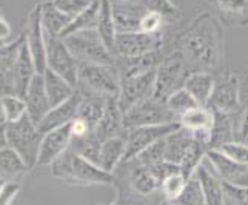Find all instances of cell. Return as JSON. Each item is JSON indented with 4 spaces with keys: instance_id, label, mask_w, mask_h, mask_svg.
Masks as SVG:
<instances>
[{
    "instance_id": "46",
    "label": "cell",
    "mask_w": 248,
    "mask_h": 205,
    "mask_svg": "<svg viewBox=\"0 0 248 205\" xmlns=\"http://www.w3.org/2000/svg\"><path fill=\"white\" fill-rule=\"evenodd\" d=\"M165 19L157 13H151L147 11L145 16L140 20V27L139 31L140 32H147V34H162V28L165 25Z\"/></svg>"
},
{
    "instance_id": "14",
    "label": "cell",
    "mask_w": 248,
    "mask_h": 205,
    "mask_svg": "<svg viewBox=\"0 0 248 205\" xmlns=\"http://www.w3.org/2000/svg\"><path fill=\"white\" fill-rule=\"evenodd\" d=\"M71 142H73L71 124L44 134V139H42L40 150H39L37 167H51L63 153H66L71 148Z\"/></svg>"
},
{
    "instance_id": "17",
    "label": "cell",
    "mask_w": 248,
    "mask_h": 205,
    "mask_svg": "<svg viewBox=\"0 0 248 205\" xmlns=\"http://www.w3.org/2000/svg\"><path fill=\"white\" fill-rule=\"evenodd\" d=\"M25 104H27V114L31 121L39 125L42 119L46 116L51 110V104L45 90V80L44 74H36L31 80L30 87L27 90V95L23 96Z\"/></svg>"
},
{
    "instance_id": "40",
    "label": "cell",
    "mask_w": 248,
    "mask_h": 205,
    "mask_svg": "<svg viewBox=\"0 0 248 205\" xmlns=\"http://www.w3.org/2000/svg\"><path fill=\"white\" fill-rule=\"evenodd\" d=\"M0 104H2L6 124L19 121L27 114V104H25V99L20 96H6L0 99Z\"/></svg>"
},
{
    "instance_id": "59",
    "label": "cell",
    "mask_w": 248,
    "mask_h": 205,
    "mask_svg": "<svg viewBox=\"0 0 248 205\" xmlns=\"http://www.w3.org/2000/svg\"><path fill=\"white\" fill-rule=\"evenodd\" d=\"M0 14H2V10H0Z\"/></svg>"
},
{
    "instance_id": "10",
    "label": "cell",
    "mask_w": 248,
    "mask_h": 205,
    "mask_svg": "<svg viewBox=\"0 0 248 205\" xmlns=\"http://www.w3.org/2000/svg\"><path fill=\"white\" fill-rule=\"evenodd\" d=\"M181 128L179 122L165 124V125H153V126H139L133 130H126L124 133L125 136V158L122 162H128L134 158H138L143 150H147L150 145L155 142L167 138L168 134L177 131Z\"/></svg>"
},
{
    "instance_id": "5",
    "label": "cell",
    "mask_w": 248,
    "mask_h": 205,
    "mask_svg": "<svg viewBox=\"0 0 248 205\" xmlns=\"http://www.w3.org/2000/svg\"><path fill=\"white\" fill-rule=\"evenodd\" d=\"M63 40L79 65H116L114 54L108 49L97 30L74 32L71 36H66Z\"/></svg>"
},
{
    "instance_id": "11",
    "label": "cell",
    "mask_w": 248,
    "mask_h": 205,
    "mask_svg": "<svg viewBox=\"0 0 248 205\" xmlns=\"http://www.w3.org/2000/svg\"><path fill=\"white\" fill-rule=\"evenodd\" d=\"M162 34L147 32H117L114 44V57L117 59H134L156 49H162Z\"/></svg>"
},
{
    "instance_id": "35",
    "label": "cell",
    "mask_w": 248,
    "mask_h": 205,
    "mask_svg": "<svg viewBox=\"0 0 248 205\" xmlns=\"http://www.w3.org/2000/svg\"><path fill=\"white\" fill-rule=\"evenodd\" d=\"M100 145H102V142L99 141L96 133L93 131L88 136H85V138L73 139L71 150L78 153L79 156L93 162V164L99 165V162H100Z\"/></svg>"
},
{
    "instance_id": "28",
    "label": "cell",
    "mask_w": 248,
    "mask_h": 205,
    "mask_svg": "<svg viewBox=\"0 0 248 205\" xmlns=\"http://www.w3.org/2000/svg\"><path fill=\"white\" fill-rule=\"evenodd\" d=\"M44 80H45V90L51 108L63 104L65 100L74 96L76 91H78L71 83H68L63 78H61L54 71H51L49 68H46V71L44 73Z\"/></svg>"
},
{
    "instance_id": "12",
    "label": "cell",
    "mask_w": 248,
    "mask_h": 205,
    "mask_svg": "<svg viewBox=\"0 0 248 205\" xmlns=\"http://www.w3.org/2000/svg\"><path fill=\"white\" fill-rule=\"evenodd\" d=\"M155 82L156 70L150 73H143L131 78L121 79V91H119V105L124 113H126L131 107L138 105L139 102L151 99L155 95Z\"/></svg>"
},
{
    "instance_id": "29",
    "label": "cell",
    "mask_w": 248,
    "mask_h": 205,
    "mask_svg": "<svg viewBox=\"0 0 248 205\" xmlns=\"http://www.w3.org/2000/svg\"><path fill=\"white\" fill-rule=\"evenodd\" d=\"M71 20V17L59 11L51 3V0L42 3V27H44L45 37H61Z\"/></svg>"
},
{
    "instance_id": "39",
    "label": "cell",
    "mask_w": 248,
    "mask_h": 205,
    "mask_svg": "<svg viewBox=\"0 0 248 205\" xmlns=\"http://www.w3.org/2000/svg\"><path fill=\"white\" fill-rule=\"evenodd\" d=\"M186 182H188V179H185V176L181 172L173 173L168 177H165L160 184V193L164 201H170V202L174 201L177 196L184 191Z\"/></svg>"
},
{
    "instance_id": "13",
    "label": "cell",
    "mask_w": 248,
    "mask_h": 205,
    "mask_svg": "<svg viewBox=\"0 0 248 205\" xmlns=\"http://www.w3.org/2000/svg\"><path fill=\"white\" fill-rule=\"evenodd\" d=\"M23 34L37 74H44L46 71V39L42 27V3L36 5L30 11Z\"/></svg>"
},
{
    "instance_id": "20",
    "label": "cell",
    "mask_w": 248,
    "mask_h": 205,
    "mask_svg": "<svg viewBox=\"0 0 248 205\" xmlns=\"http://www.w3.org/2000/svg\"><path fill=\"white\" fill-rule=\"evenodd\" d=\"M164 57H165L164 51L156 49V51H151V53H147L134 59H117L116 66L119 70V74H121V79L131 78V76H138V74L157 70V66L164 61Z\"/></svg>"
},
{
    "instance_id": "25",
    "label": "cell",
    "mask_w": 248,
    "mask_h": 205,
    "mask_svg": "<svg viewBox=\"0 0 248 205\" xmlns=\"http://www.w3.org/2000/svg\"><path fill=\"white\" fill-rule=\"evenodd\" d=\"M193 142V134L184 130L182 126L177 131L168 134L165 138V160L181 167V162L184 160L186 151L190 150Z\"/></svg>"
},
{
    "instance_id": "52",
    "label": "cell",
    "mask_w": 248,
    "mask_h": 205,
    "mask_svg": "<svg viewBox=\"0 0 248 205\" xmlns=\"http://www.w3.org/2000/svg\"><path fill=\"white\" fill-rule=\"evenodd\" d=\"M8 148V134H6V124L0 125V150Z\"/></svg>"
},
{
    "instance_id": "32",
    "label": "cell",
    "mask_w": 248,
    "mask_h": 205,
    "mask_svg": "<svg viewBox=\"0 0 248 205\" xmlns=\"http://www.w3.org/2000/svg\"><path fill=\"white\" fill-rule=\"evenodd\" d=\"M179 124L184 130L190 133L198 131H211L213 126V111L208 107H198L188 111L179 119Z\"/></svg>"
},
{
    "instance_id": "54",
    "label": "cell",
    "mask_w": 248,
    "mask_h": 205,
    "mask_svg": "<svg viewBox=\"0 0 248 205\" xmlns=\"http://www.w3.org/2000/svg\"><path fill=\"white\" fill-rule=\"evenodd\" d=\"M2 124H6V121H5V114H3V110H2V104H0V125Z\"/></svg>"
},
{
    "instance_id": "56",
    "label": "cell",
    "mask_w": 248,
    "mask_h": 205,
    "mask_svg": "<svg viewBox=\"0 0 248 205\" xmlns=\"http://www.w3.org/2000/svg\"><path fill=\"white\" fill-rule=\"evenodd\" d=\"M109 205H124V204H122V202H119V201H117V199H116V201H114V202H111V204H109Z\"/></svg>"
},
{
    "instance_id": "16",
    "label": "cell",
    "mask_w": 248,
    "mask_h": 205,
    "mask_svg": "<svg viewBox=\"0 0 248 205\" xmlns=\"http://www.w3.org/2000/svg\"><path fill=\"white\" fill-rule=\"evenodd\" d=\"M80 100H82V95L79 91H76V95L65 100L63 104L53 107L46 113V116L42 119V122L37 125L39 131L42 134H46L49 131L57 130V128H62L68 124H71L78 117V108Z\"/></svg>"
},
{
    "instance_id": "44",
    "label": "cell",
    "mask_w": 248,
    "mask_h": 205,
    "mask_svg": "<svg viewBox=\"0 0 248 205\" xmlns=\"http://www.w3.org/2000/svg\"><path fill=\"white\" fill-rule=\"evenodd\" d=\"M216 150H219L220 153H224V155L228 156L230 159L236 160L237 164L248 167V145L247 143L233 141V142L224 143L222 147H219Z\"/></svg>"
},
{
    "instance_id": "26",
    "label": "cell",
    "mask_w": 248,
    "mask_h": 205,
    "mask_svg": "<svg viewBox=\"0 0 248 205\" xmlns=\"http://www.w3.org/2000/svg\"><path fill=\"white\" fill-rule=\"evenodd\" d=\"M125 136H116V138H109L102 142L100 145V168H104L105 172L113 173L114 170L122 164L125 158Z\"/></svg>"
},
{
    "instance_id": "31",
    "label": "cell",
    "mask_w": 248,
    "mask_h": 205,
    "mask_svg": "<svg viewBox=\"0 0 248 205\" xmlns=\"http://www.w3.org/2000/svg\"><path fill=\"white\" fill-rule=\"evenodd\" d=\"M30 172L22 158L10 147L0 150V177L5 181H17L20 176Z\"/></svg>"
},
{
    "instance_id": "23",
    "label": "cell",
    "mask_w": 248,
    "mask_h": 205,
    "mask_svg": "<svg viewBox=\"0 0 248 205\" xmlns=\"http://www.w3.org/2000/svg\"><path fill=\"white\" fill-rule=\"evenodd\" d=\"M147 10L140 3H113L117 32H138Z\"/></svg>"
},
{
    "instance_id": "42",
    "label": "cell",
    "mask_w": 248,
    "mask_h": 205,
    "mask_svg": "<svg viewBox=\"0 0 248 205\" xmlns=\"http://www.w3.org/2000/svg\"><path fill=\"white\" fill-rule=\"evenodd\" d=\"M134 159L145 167H151L155 164H159L162 160H165V138L150 145L147 150H143L140 155Z\"/></svg>"
},
{
    "instance_id": "33",
    "label": "cell",
    "mask_w": 248,
    "mask_h": 205,
    "mask_svg": "<svg viewBox=\"0 0 248 205\" xmlns=\"http://www.w3.org/2000/svg\"><path fill=\"white\" fill-rule=\"evenodd\" d=\"M107 99L99 96H83L78 108V117L87 122L91 130H96V126L100 121L102 114H104Z\"/></svg>"
},
{
    "instance_id": "48",
    "label": "cell",
    "mask_w": 248,
    "mask_h": 205,
    "mask_svg": "<svg viewBox=\"0 0 248 205\" xmlns=\"http://www.w3.org/2000/svg\"><path fill=\"white\" fill-rule=\"evenodd\" d=\"M6 96H17L11 71L0 73V99H3Z\"/></svg>"
},
{
    "instance_id": "41",
    "label": "cell",
    "mask_w": 248,
    "mask_h": 205,
    "mask_svg": "<svg viewBox=\"0 0 248 205\" xmlns=\"http://www.w3.org/2000/svg\"><path fill=\"white\" fill-rule=\"evenodd\" d=\"M139 3L147 11L160 14L165 20H174L181 16V8L174 5L171 0H140Z\"/></svg>"
},
{
    "instance_id": "51",
    "label": "cell",
    "mask_w": 248,
    "mask_h": 205,
    "mask_svg": "<svg viewBox=\"0 0 248 205\" xmlns=\"http://www.w3.org/2000/svg\"><path fill=\"white\" fill-rule=\"evenodd\" d=\"M11 25L8 23V20L5 19V16L3 14H0V40H3V42H8V39L11 37Z\"/></svg>"
},
{
    "instance_id": "4",
    "label": "cell",
    "mask_w": 248,
    "mask_h": 205,
    "mask_svg": "<svg viewBox=\"0 0 248 205\" xmlns=\"http://www.w3.org/2000/svg\"><path fill=\"white\" fill-rule=\"evenodd\" d=\"M6 134L8 147L22 158L28 170L36 168L44 134L39 131L37 125L31 121L28 114H25L16 122L6 124Z\"/></svg>"
},
{
    "instance_id": "49",
    "label": "cell",
    "mask_w": 248,
    "mask_h": 205,
    "mask_svg": "<svg viewBox=\"0 0 248 205\" xmlns=\"http://www.w3.org/2000/svg\"><path fill=\"white\" fill-rule=\"evenodd\" d=\"M236 141L248 145V104L241 116V121L236 128Z\"/></svg>"
},
{
    "instance_id": "21",
    "label": "cell",
    "mask_w": 248,
    "mask_h": 205,
    "mask_svg": "<svg viewBox=\"0 0 248 205\" xmlns=\"http://www.w3.org/2000/svg\"><path fill=\"white\" fill-rule=\"evenodd\" d=\"M13 79H14V87H16V95L23 97L27 95V90L30 87L31 80L34 79V76L37 74L36 65H34L32 56L30 53V48L27 45V42L23 40V45L20 48L19 57L11 70Z\"/></svg>"
},
{
    "instance_id": "38",
    "label": "cell",
    "mask_w": 248,
    "mask_h": 205,
    "mask_svg": "<svg viewBox=\"0 0 248 205\" xmlns=\"http://www.w3.org/2000/svg\"><path fill=\"white\" fill-rule=\"evenodd\" d=\"M173 205H205L203 194L199 181L193 176L190 181L186 182L184 191L177 196L174 201H171Z\"/></svg>"
},
{
    "instance_id": "50",
    "label": "cell",
    "mask_w": 248,
    "mask_h": 205,
    "mask_svg": "<svg viewBox=\"0 0 248 205\" xmlns=\"http://www.w3.org/2000/svg\"><path fill=\"white\" fill-rule=\"evenodd\" d=\"M94 130H91V126L82 121V119L76 117L74 121L71 122V133H73V139H80V138H85V136H88L90 133H93Z\"/></svg>"
},
{
    "instance_id": "43",
    "label": "cell",
    "mask_w": 248,
    "mask_h": 205,
    "mask_svg": "<svg viewBox=\"0 0 248 205\" xmlns=\"http://www.w3.org/2000/svg\"><path fill=\"white\" fill-rule=\"evenodd\" d=\"M222 187H224L225 199L233 205H248V185L222 181Z\"/></svg>"
},
{
    "instance_id": "3",
    "label": "cell",
    "mask_w": 248,
    "mask_h": 205,
    "mask_svg": "<svg viewBox=\"0 0 248 205\" xmlns=\"http://www.w3.org/2000/svg\"><path fill=\"white\" fill-rule=\"evenodd\" d=\"M78 91L83 96L116 97L121 91V74L116 65H79Z\"/></svg>"
},
{
    "instance_id": "8",
    "label": "cell",
    "mask_w": 248,
    "mask_h": 205,
    "mask_svg": "<svg viewBox=\"0 0 248 205\" xmlns=\"http://www.w3.org/2000/svg\"><path fill=\"white\" fill-rule=\"evenodd\" d=\"M241 107V80L233 71H220L215 76L208 108L224 114H234Z\"/></svg>"
},
{
    "instance_id": "36",
    "label": "cell",
    "mask_w": 248,
    "mask_h": 205,
    "mask_svg": "<svg viewBox=\"0 0 248 205\" xmlns=\"http://www.w3.org/2000/svg\"><path fill=\"white\" fill-rule=\"evenodd\" d=\"M165 104L176 114L177 119H181V116H184L185 113H188V111L199 107L198 102L193 99V96L185 88H181L176 93H173V95L165 100Z\"/></svg>"
},
{
    "instance_id": "9",
    "label": "cell",
    "mask_w": 248,
    "mask_h": 205,
    "mask_svg": "<svg viewBox=\"0 0 248 205\" xmlns=\"http://www.w3.org/2000/svg\"><path fill=\"white\" fill-rule=\"evenodd\" d=\"M46 39V68L54 71L68 83L78 90L79 78V62L71 54L65 40L61 37H45Z\"/></svg>"
},
{
    "instance_id": "37",
    "label": "cell",
    "mask_w": 248,
    "mask_h": 205,
    "mask_svg": "<svg viewBox=\"0 0 248 205\" xmlns=\"http://www.w3.org/2000/svg\"><path fill=\"white\" fill-rule=\"evenodd\" d=\"M23 40H25V34L22 32L19 37H16L11 42H6L3 47H0V73H6L13 70L17 57H19Z\"/></svg>"
},
{
    "instance_id": "45",
    "label": "cell",
    "mask_w": 248,
    "mask_h": 205,
    "mask_svg": "<svg viewBox=\"0 0 248 205\" xmlns=\"http://www.w3.org/2000/svg\"><path fill=\"white\" fill-rule=\"evenodd\" d=\"M59 11H62L68 17H76L91 5V0H51Z\"/></svg>"
},
{
    "instance_id": "58",
    "label": "cell",
    "mask_w": 248,
    "mask_h": 205,
    "mask_svg": "<svg viewBox=\"0 0 248 205\" xmlns=\"http://www.w3.org/2000/svg\"><path fill=\"white\" fill-rule=\"evenodd\" d=\"M6 44V42H3V40H0V47H3Z\"/></svg>"
},
{
    "instance_id": "7",
    "label": "cell",
    "mask_w": 248,
    "mask_h": 205,
    "mask_svg": "<svg viewBox=\"0 0 248 205\" xmlns=\"http://www.w3.org/2000/svg\"><path fill=\"white\" fill-rule=\"evenodd\" d=\"M179 122L176 114L168 108L165 102L156 99H147L139 102L124 113V130H133L139 126H153Z\"/></svg>"
},
{
    "instance_id": "2",
    "label": "cell",
    "mask_w": 248,
    "mask_h": 205,
    "mask_svg": "<svg viewBox=\"0 0 248 205\" xmlns=\"http://www.w3.org/2000/svg\"><path fill=\"white\" fill-rule=\"evenodd\" d=\"M54 177L71 185H113L114 174L79 156L71 148L51 165Z\"/></svg>"
},
{
    "instance_id": "22",
    "label": "cell",
    "mask_w": 248,
    "mask_h": 205,
    "mask_svg": "<svg viewBox=\"0 0 248 205\" xmlns=\"http://www.w3.org/2000/svg\"><path fill=\"white\" fill-rule=\"evenodd\" d=\"M194 176L201 184L205 205H225V193L224 187H222V181L211 172L205 159L199 165V168L196 170Z\"/></svg>"
},
{
    "instance_id": "19",
    "label": "cell",
    "mask_w": 248,
    "mask_h": 205,
    "mask_svg": "<svg viewBox=\"0 0 248 205\" xmlns=\"http://www.w3.org/2000/svg\"><path fill=\"white\" fill-rule=\"evenodd\" d=\"M205 162L211 168V172L215 173L220 181L225 182H236L237 179H241L248 173V167L237 164L236 160L230 159L224 153L219 150H208Z\"/></svg>"
},
{
    "instance_id": "27",
    "label": "cell",
    "mask_w": 248,
    "mask_h": 205,
    "mask_svg": "<svg viewBox=\"0 0 248 205\" xmlns=\"http://www.w3.org/2000/svg\"><path fill=\"white\" fill-rule=\"evenodd\" d=\"M233 141H236V126H234L233 116L213 111L210 150H216L222 147L224 143L233 142Z\"/></svg>"
},
{
    "instance_id": "61",
    "label": "cell",
    "mask_w": 248,
    "mask_h": 205,
    "mask_svg": "<svg viewBox=\"0 0 248 205\" xmlns=\"http://www.w3.org/2000/svg\"><path fill=\"white\" fill-rule=\"evenodd\" d=\"M100 205H102V204H100Z\"/></svg>"
},
{
    "instance_id": "34",
    "label": "cell",
    "mask_w": 248,
    "mask_h": 205,
    "mask_svg": "<svg viewBox=\"0 0 248 205\" xmlns=\"http://www.w3.org/2000/svg\"><path fill=\"white\" fill-rule=\"evenodd\" d=\"M99 8H100V0H94V2H91V5L87 8V10H83L80 14L73 17V20L70 22V25H68V28L62 32L61 39H65L66 36H71V34L79 32V31L96 30Z\"/></svg>"
},
{
    "instance_id": "15",
    "label": "cell",
    "mask_w": 248,
    "mask_h": 205,
    "mask_svg": "<svg viewBox=\"0 0 248 205\" xmlns=\"http://www.w3.org/2000/svg\"><path fill=\"white\" fill-rule=\"evenodd\" d=\"M208 5L224 27H248V0H208Z\"/></svg>"
},
{
    "instance_id": "47",
    "label": "cell",
    "mask_w": 248,
    "mask_h": 205,
    "mask_svg": "<svg viewBox=\"0 0 248 205\" xmlns=\"http://www.w3.org/2000/svg\"><path fill=\"white\" fill-rule=\"evenodd\" d=\"M22 189V184L19 181H10L0 191V205H11Z\"/></svg>"
},
{
    "instance_id": "6",
    "label": "cell",
    "mask_w": 248,
    "mask_h": 205,
    "mask_svg": "<svg viewBox=\"0 0 248 205\" xmlns=\"http://www.w3.org/2000/svg\"><path fill=\"white\" fill-rule=\"evenodd\" d=\"M191 73V68L186 63L185 57L181 54V51L176 49L168 56H165L156 70L153 99L165 102L173 93L184 88L185 80Z\"/></svg>"
},
{
    "instance_id": "53",
    "label": "cell",
    "mask_w": 248,
    "mask_h": 205,
    "mask_svg": "<svg viewBox=\"0 0 248 205\" xmlns=\"http://www.w3.org/2000/svg\"><path fill=\"white\" fill-rule=\"evenodd\" d=\"M140 0H111V3H139Z\"/></svg>"
},
{
    "instance_id": "24",
    "label": "cell",
    "mask_w": 248,
    "mask_h": 205,
    "mask_svg": "<svg viewBox=\"0 0 248 205\" xmlns=\"http://www.w3.org/2000/svg\"><path fill=\"white\" fill-rule=\"evenodd\" d=\"M213 87H215V76L205 71H193L184 85V88L193 96L199 107H208Z\"/></svg>"
},
{
    "instance_id": "60",
    "label": "cell",
    "mask_w": 248,
    "mask_h": 205,
    "mask_svg": "<svg viewBox=\"0 0 248 205\" xmlns=\"http://www.w3.org/2000/svg\"><path fill=\"white\" fill-rule=\"evenodd\" d=\"M91 2H94V0H91Z\"/></svg>"
},
{
    "instance_id": "57",
    "label": "cell",
    "mask_w": 248,
    "mask_h": 205,
    "mask_svg": "<svg viewBox=\"0 0 248 205\" xmlns=\"http://www.w3.org/2000/svg\"><path fill=\"white\" fill-rule=\"evenodd\" d=\"M160 205H173V204H171L170 201H162V202H160Z\"/></svg>"
},
{
    "instance_id": "1",
    "label": "cell",
    "mask_w": 248,
    "mask_h": 205,
    "mask_svg": "<svg viewBox=\"0 0 248 205\" xmlns=\"http://www.w3.org/2000/svg\"><path fill=\"white\" fill-rule=\"evenodd\" d=\"M177 51L191 71H219L224 63V25L213 13H201L179 36Z\"/></svg>"
},
{
    "instance_id": "30",
    "label": "cell",
    "mask_w": 248,
    "mask_h": 205,
    "mask_svg": "<svg viewBox=\"0 0 248 205\" xmlns=\"http://www.w3.org/2000/svg\"><path fill=\"white\" fill-rule=\"evenodd\" d=\"M99 36L105 42L108 49L114 54V44H116V23H114V14H113V3L111 0H100L99 8V17H97V27H96Z\"/></svg>"
},
{
    "instance_id": "18",
    "label": "cell",
    "mask_w": 248,
    "mask_h": 205,
    "mask_svg": "<svg viewBox=\"0 0 248 205\" xmlns=\"http://www.w3.org/2000/svg\"><path fill=\"white\" fill-rule=\"evenodd\" d=\"M119 96L108 97L104 114H102L100 121L96 126V136L100 142H104L109 138H116V136H122L125 133L124 130V111L119 105Z\"/></svg>"
},
{
    "instance_id": "55",
    "label": "cell",
    "mask_w": 248,
    "mask_h": 205,
    "mask_svg": "<svg viewBox=\"0 0 248 205\" xmlns=\"http://www.w3.org/2000/svg\"><path fill=\"white\" fill-rule=\"evenodd\" d=\"M6 182H8V181H5V179L0 177V191H2V189H3V187L6 185Z\"/></svg>"
}]
</instances>
